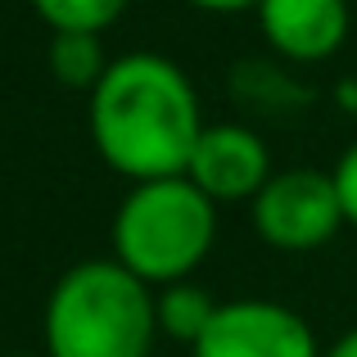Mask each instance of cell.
<instances>
[{"label": "cell", "instance_id": "9a60e30c", "mask_svg": "<svg viewBox=\"0 0 357 357\" xmlns=\"http://www.w3.org/2000/svg\"><path fill=\"white\" fill-rule=\"evenodd\" d=\"M9 357H50V353H9Z\"/></svg>", "mask_w": 357, "mask_h": 357}, {"label": "cell", "instance_id": "52a82bcc", "mask_svg": "<svg viewBox=\"0 0 357 357\" xmlns=\"http://www.w3.org/2000/svg\"><path fill=\"white\" fill-rule=\"evenodd\" d=\"M253 14L267 50L294 68L335 59L353 32L349 0H258Z\"/></svg>", "mask_w": 357, "mask_h": 357}, {"label": "cell", "instance_id": "8992f818", "mask_svg": "<svg viewBox=\"0 0 357 357\" xmlns=\"http://www.w3.org/2000/svg\"><path fill=\"white\" fill-rule=\"evenodd\" d=\"M271 149L244 122H208L190 154V176L213 204H253L258 190L271 181Z\"/></svg>", "mask_w": 357, "mask_h": 357}, {"label": "cell", "instance_id": "5b68a950", "mask_svg": "<svg viewBox=\"0 0 357 357\" xmlns=\"http://www.w3.org/2000/svg\"><path fill=\"white\" fill-rule=\"evenodd\" d=\"M312 321L276 298H227L190 357H321Z\"/></svg>", "mask_w": 357, "mask_h": 357}, {"label": "cell", "instance_id": "5bb4252c", "mask_svg": "<svg viewBox=\"0 0 357 357\" xmlns=\"http://www.w3.org/2000/svg\"><path fill=\"white\" fill-rule=\"evenodd\" d=\"M321 357H357V326H353V331H344V335H340V340H335Z\"/></svg>", "mask_w": 357, "mask_h": 357}, {"label": "cell", "instance_id": "7a4b0ae2", "mask_svg": "<svg viewBox=\"0 0 357 357\" xmlns=\"http://www.w3.org/2000/svg\"><path fill=\"white\" fill-rule=\"evenodd\" d=\"M158 335L154 289L118 258H82L50 285L41 353L50 357H149Z\"/></svg>", "mask_w": 357, "mask_h": 357}, {"label": "cell", "instance_id": "3957f363", "mask_svg": "<svg viewBox=\"0 0 357 357\" xmlns=\"http://www.w3.org/2000/svg\"><path fill=\"white\" fill-rule=\"evenodd\" d=\"M109 244V258H118L149 289L195 280L218 244V204L190 176L140 181L118 199Z\"/></svg>", "mask_w": 357, "mask_h": 357}, {"label": "cell", "instance_id": "7c38bea8", "mask_svg": "<svg viewBox=\"0 0 357 357\" xmlns=\"http://www.w3.org/2000/svg\"><path fill=\"white\" fill-rule=\"evenodd\" d=\"M185 5L204 14H244V9H258V0H185Z\"/></svg>", "mask_w": 357, "mask_h": 357}, {"label": "cell", "instance_id": "8fae6325", "mask_svg": "<svg viewBox=\"0 0 357 357\" xmlns=\"http://www.w3.org/2000/svg\"><path fill=\"white\" fill-rule=\"evenodd\" d=\"M335 176V190H340V208H344V222L357 231V140L340 154V163L331 167Z\"/></svg>", "mask_w": 357, "mask_h": 357}, {"label": "cell", "instance_id": "ba28073f", "mask_svg": "<svg viewBox=\"0 0 357 357\" xmlns=\"http://www.w3.org/2000/svg\"><path fill=\"white\" fill-rule=\"evenodd\" d=\"M218 307L222 303L199 285V280H176V285L154 289L158 335L172 340V344H185V349H195V344L204 340V331H208L213 317H218Z\"/></svg>", "mask_w": 357, "mask_h": 357}, {"label": "cell", "instance_id": "4fadbf2b", "mask_svg": "<svg viewBox=\"0 0 357 357\" xmlns=\"http://www.w3.org/2000/svg\"><path fill=\"white\" fill-rule=\"evenodd\" d=\"M335 105H340L344 114L357 118V77H340V82H335Z\"/></svg>", "mask_w": 357, "mask_h": 357}, {"label": "cell", "instance_id": "6da1fadb", "mask_svg": "<svg viewBox=\"0 0 357 357\" xmlns=\"http://www.w3.org/2000/svg\"><path fill=\"white\" fill-rule=\"evenodd\" d=\"M204 105L190 73L158 50L114 54L86 96V131L100 163L131 185L185 176L204 136Z\"/></svg>", "mask_w": 357, "mask_h": 357}, {"label": "cell", "instance_id": "277c9868", "mask_svg": "<svg viewBox=\"0 0 357 357\" xmlns=\"http://www.w3.org/2000/svg\"><path fill=\"white\" fill-rule=\"evenodd\" d=\"M249 227L276 253H317L349 222L340 208L335 176L321 167H280L249 204Z\"/></svg>", "mask_w": 357, "mask_h": 357}, {"label": "cell", "instance_id": "30bf717a", "mask_svg": "<svg viewBox=\"0 0 357 357\" xmlns=\"http://www.w3.org/2000/svg\"><path fill=\"white\" fill-rule=\"evenodd\" d=\"M32 14L41 18L50 32H91L105 36L109 27L127 14L131 0H27Z\"/></svg>", "mask_w": 357, "mask_h": 357}, {"label": "cell", "instance_id": "9c48e42d", "mask_svg": "<svg viewBox=\"0 0 357 357\" xmlns=\"http://www.w3.org/2000/svg\"><path fill=\"white\" fill-rule=\"evenodd\" d=\"M45 63H50V77L59 82L63 91H82V96H91L114 59H109L105 41L91 36V32H50Z\"/></svg>", "mask_w": 357, "mask_h": 357}]
</instances>
